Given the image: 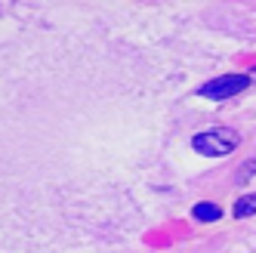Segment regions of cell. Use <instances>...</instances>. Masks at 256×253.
<instances>
[{"instance_id":"3","label":"cell","mask_w":256,"mask_h":253,"mask_svg":"<svg viewBox=\"0 0 256 253\" xmlns=\"http://www.w3.org/2000/svg\"><path fill=\"white\" fill-rule=\"evenodd\" d=\"M192 216H194L198 222H216L219 216H222V207H216V204H210V201H200V204L192 207Z\"/></svg>"},{"instance_id":"2","label":"cell","mask_w":256,"mask_h":253,"mask_svg":"<svg viewBox=\"0 0 256 253\" xmlns=\"http://www.w3.org/2000/svg\"><path fill=\"white\" fill-rule=\"evenodd\" d=\"M247 86H250V74H222V78H216V80H207L204 86L198 90V96L219 102V99H228V96L244 93Z\"/></svg>"},{"instance_id":"4","label":"cell","mask_w":256,"mask_h":253,"mask_svg":"<svg viewBox=\"0 0 256 253\" xmlns=\"http://www.w3.org/2000/svg\"><path fill=\"white\" fill-rule=\"evenodd\" d=\"M232 213L238 216V220H247V216H253V213H256V192H253V194H244V198H238Z\"/></svg>"},{"instance_id":"1","label":"cell","mask_w":256,"mask_h":253,"mask_svg":"<svg viewBox=\"0 0 256 253\" xmlns=\"http://www.w3.org/2000/svg\"><path fill=\"white\" fill-rule=\"evenodd\" d=\"M238 142H241V136H238L234 130H228V126H216V130H207V133H198L192 139V148L198 154L204 158H226L238 148Z\"/></svg>"}]
</instances>
